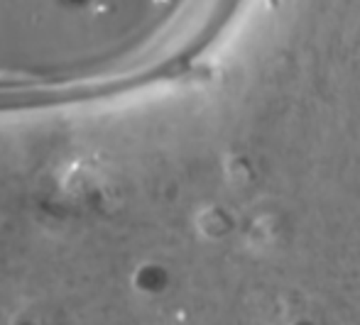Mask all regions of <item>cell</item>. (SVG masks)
Listing matches in <instances>:
<instances>
[{
  "mask_svg": "<svg viewBox=\"0 0 360 325\" xmlns=\"http://www.w3.org/2000/svg\"><path fill=\"white\" fill-rule=\"evenodd\" d=\"M135 286L145 293H157L165 286V272L155 264H145L135 272Z\"/></svg>",
  "mask_w": 360,
  "mask_h": 325,
  "instance_id": "cell-1",
  "label": "cell"
},
{
  "mask_svg": "<svg viewBox=\"0 0 360 325\" xmlns=\"http://www.w3.org/2000/svg\"><path fill=\"white\" fill-rule=\"evenodd\" d=\"M64 5H69V8H79V5H86L89 0H62Z\"/></svg>",
  "mask_w": 360,
  "mask_h": 325,
  "instance_id": "cell-2",
  "label": "cell"
}]
</instances>
